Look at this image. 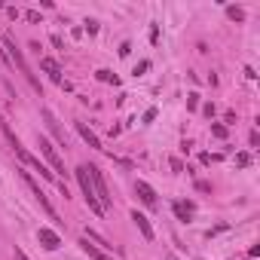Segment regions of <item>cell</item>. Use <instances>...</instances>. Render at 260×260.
Instances as JSON below:
<instances>
[{
    "instance_id": "6da1fadb",
    "label": "cell",
    "mask_w": 260,
    "mask_h": 260,
    "mask_svg": "<svg viewBox=\"0 0 260 260\" xmlns=\"http://www.w3.org/2000/svg\"><path fill=\"white\" fill-rule=\"evenodd\" d=\"M4 46H7V58H10V68H19V74H22V77H25V80H28V83H31L37 92H43L40 80L34 77V71H31V64L25 61V52L19 49V43H16V37H13V34H7V37H4Z\"/></svg>"
},
{
    "instance_id": "7a4b0ae2",
    "label": "cell",
    "mask_w": 260,
    "mask_h": 260,
    "mask_svg": "<svg viewBox=\"0 0 260 260\" xmlns=\"http://www.w3.org/2000/svg\"><path fill=\"white\" fill-rule=\"evenodd\" d=\"M77 181H80V190H83V196H86V202H89V208L95 211V214H104V208H101V202H98V196H95V187H92V178H89V166H80L77 172Z\"/></svg>"
},
{
    "instance_id": "3957f363",
    "label": "cell",
    "mask_w": 260,
    "mask_h": 260,
    "mask_svg": "<svg viewBox=\"0 0 260 260\" xmlns=\"http://www.w3.org/2000/svg\"><path fill=\"white\" fill-rule=\"evenodd\" d=\"M19 178H22V181H25V187H28V190H31V193H34V199H37V202H40V205H43V211H46V214H49V217H52V220H58V214H55V208H52V205H49V199H46V193H43V190H40V184H37V181H34V178H31V175H28V172H19Z\"/></svg>"
},
{
    "instance_id": "277c9868",
    "label": "cell",
    "mask_w": 260,
    "mask_h": 260,
    "mask_svg": "<svg viewBox=\"0 0 260 260\" xmlns=\"http://www.w3.org/2000/svg\"><path fill=\"white\" fill-rule=\"evenodd\" d=\"M89 178H92V187H95V196H98L101 208L107 211V208H110V193H107V184H104L101 169H98V166H89Z\"/></svg>"
},
{
    "instance_id": "5b68a950",
    "label": "cell",
    "mask_w": 260,
    "mask_h": 260,
    "mask_svg": "<svg viewBox=\"0 0 260 260\" xmlns=\"http://www.w3.org/2000/svg\"><path fill=\"white\" fill-rule=\"evenodd\" d=\"M40 153L46 156V162L52 166V172H58V175H68V172H64V159H61V156H58V150L49 144V138H40Z\"/></svg>"
},
{
    "instance_id": "8992f818",
    "label": "cell",
    "mask_w": 260,
    "mask_h": 260,
    "mask_svg": "<svg viewBox=\"0 0 260 260\" xmlns=\"http://www.w3.org/2000/svg\"><path fill=\"white\" fill-rule=\"evenodd\" d=\"M37 242H40L46 251H58V248H61V236H58L55 230H49V226H40V230H37Z\"/></svg>"
},
{
    "instance_id": "52a82bcc",
    "label": "cell",
    "mask_w": 260,
    "mask_h": 260,
    "mask_svg": "<svg viewBox=\"0 0 260 260\" xmlns=\"http://www.w3.org/2000/svg\"><path fill=\"white\" fill-rule=\"evenodd\" d=\"M16 153L22 156V162H25V166H34V169H37V172H40V175H43L46 181H55V175H52V172H49V169H46V166H43V162H40V159L34 156V153H28L25 147H22V150H16Z\"/></svg>"
},
{
    "instance_id": "ba28073f",
    "label": "cell",
    "mask_w": 260,
    "mask_h": 260,
    "mask_svg": "<svg viewBox=\"0 0 260 260\" xmlns=\"http://www.w3.org/2000/svg\"><path fill=\"white\" fill-rule=\"evenodd\" d=\"M40 68L46 71V77H49L52 83H61V64H58L55 58H49V55H43V58H40Z\"/></svg>"
},
{
    "instance_id": "9c48e42d",
    "label": "cell",
    "mask_w": 260,
    "mask_h": 260,
    "mask_svg": "<svg viewBox=\"0 0 260 260\" xmlns=\"http://www.w3.org/2000/svg\"><path fill=\"white\" fill-rule=\"evenodd\" d=\"M135 190H138V196H141V202H144V205H150V208L156 205V190H153L147 181H138V184H135Z\"/></svg>"
},
{
    "instance_id": "30bf717a",
    "label": "cell",
    "mask_w": 260,
    "mask_h": 260,
    "mask_svg": "<svg viewBox=\"0 0 260 260\" xmlns=\"http://www.w3.org/2000/svg\"><path fill=\"white\" fill-rule=\"evenodd\" d=\"M77 132H80V138H83L89 147H95V150H104V147H101V141H98V135L92 132V128H89L86 122H77Z\"/></svg>"
},
{
    "instance_id": "8fae6325",
    "label": "cell",
    "mask_w": 260,
    "mask_h": 260,
    "mask_svg": "<svg viewBox=\"0 0 260 260\" xmlns=\"http://www.w3.org/2000/svg\"><path fill=\"white\" fill-rule=\"evenodd\" d=\"M132 220H135V226L141 230V236H144V239L150 242V239H153V226H150V220H147V217H144L141 211H132Z\"/></svg>"
},
{
    "instance_id": "7c38bea8",
    "label": "cell",
    "mask_w": 260,
    "mask_h": 260,
    "mask_svg": "<svg viewBox=\"0 0 260 260\" xmlns=\"http://www.w3.org/2000/svg\"><path fill=\"white\" fill-rule=\"evenodd\" d=\"M80 248H83V254H89V257H92V260H110V257H107V254H104V251H101V248H95V245H92V242H89V239H86V236H83V239H80Z\"/></svg>"
},
{
    "instance_id": "4fadbf2b",
    "label": "cell",
    "mask_w": 260,
    "mask_h": 260,
    "mask_svg": "<svg viewBox=\"0 0 260 260\" xmlns=\"http://www.w3.org/2000/svg\"><path fill=\"white\" fill-rule=\"evenodd\" d=\"M172 208H175V214H178V220H184V223H187V220L193 217V211H196V205H193V202H175Z\"/></svg>"
},
{
    "instance_id": "5bb4252c",
    "label": "cell",
    "mask_w": 260,
    "mask_h": 260,
    "mask_svg": "<svg viewBox=\"0 0 260 260\" xmlns=\"http://www.w3.org/2000/svg\"><path fill=\"white\" fill-rule=\"evenodd\" d=\"M43 119H46V125H49V132H52L58 141H64V132L58 128V119H55V113H52V110H43Z\"/></svg>"
},
{
    "instance_id": "9a60e30c",
    "label": "cell",
    "mask_w": 260,
    "mask_h": 260,
    "mask_svg": "<svg viewBox=\"0 0 260 260\" xmlns=\"http://www.w3.org/2000/svg\"><path fill=\"white\" fill-rule=\"evenodd\" d=\"M98 80H101V83H113V86L119 83V77H116V74H110V71H98Z\"/></svg>"
},
{
    "instance_id": "2e32d148",
    "label": "cell",
    "mask_w": 260,
    "mask_h": 260,
    "mask_svg": "<svg viewBox=\"0 0 260 260\" xmlns=\"http://www.w3.org/2000/svg\"><path fill=\"white\" fill-rule=\"evenodd\" d=\"M226 16H230V19H236V22H242V19H245V13H242L239 7H226Z\"/></svg>"
},
{
    "instance_id": "e0dca14e",
    "label": "cell",
    "mask_w": 260,
    "mask_h": 260,
    "mask_svg": "<svg viewBox=\"0 0 260 260\" xmlns=\"http://www.w3.org/2000/svg\"><path fill=\"white\" fill-rule=\"evenodd\" d=\"M236 166H239V169H248V166H251V153H239V156H236Z\"/></svg>"
},
{
    "instance_id": "ac0fdd59",
    "label": "cell",
    "mask_w": 260,
    "mask_h": 260,
    "mask_svg": "<svg viewBox=\"0 0 260 260\" xmlns=\"http://www.w3.org/2000/svg\"><path fill=\"white\" fill-rule=\"evenodd\" d=\"M199 159H202L205 166H211V162H220V153H202Z\"/></svg>"
},
{
    "instance_id": "d6986e66",
    "label": "cell",
    "mask_w": 260,
    "mask_h": 260,
    "mask_svg": "<svg viewBox=\"0 0 260 260\" xmlns=\"http://www.w3.org/2000/svg\"><path fill=\"white\" fill-rule=\"evenodd\" d=\"M211 132H214L217 138H226V125H211Z\"/></svg>"
},
{
    "instance_id": "ffe728a7",
    "label": "cell",
    "mask_w": 260,
    "mask_h": 260,
    "mask_svg": "<svg viewBox=\"0 0 260 260\" xmlns=\"http://www.w3.org/2000/svg\"><path fill=\"white\" fill-rule=\"evenodd\" d=\"M196 190H199V193H208V190H211V184H208V181H196Z\"/></svg>"
},
{
    "instance_id": "44dd1931",
    "label": "cell",
    "mask_w": 260,
    "mask_h": 260,
    "mask_svg": "<svg viewBox=\"0 0 260 260\" xmlns=\"http://www.w3.org/2000/svg\"><path fill=\"white\" fill-rule=\"evenodd\" d=\"M25 19H28V22H40V13H34V10H28V13H25Z\"/></svg>"
},
{
    "instance_id": "7402d4cb",
    "label": "cell",
    "mask_w": 260,
    "mask_h": 260,
    "mask_svg": "<svg viewBox=\"0 0 260 260\" xmlns=\"http://www.w3.org/2000/svg\"><path fill=\"white\" fill-rule=\"evenodd\" d=\"M187 104H190V110H196V104H199V95H196V92H193V95H190V98H187Z\"/></svg>"
},
{
    "instance_id": "603a6c76",
    "label": "cell",
    "mask_w": 260,
    "mask_h": 260,
    "mask_svg": "<svg viewBox=\"0 0 260 260\" xmlns=\"http://www.w3.org/2000/svg\"><path fill=\"white\" fill-rule=\"evenodd\" d=\"M13 257H16V260H31V257H28V254H25L22 248H16V251H13Z\"/></svg>"
},
{
    "instance_id": "cb8c5ba5",
    "label": "cell",
    "mask_w": 260,
    "mask_h": 260,
    "mask_svg": "<svg viewBox=\"0 0 260 260\" xmlns=\"http://www.w3.org/2000/svg\"><path fill=\"white\" fill-rule=\"evenodd\" d=\"M248 141H251V147H257V144H260V135H257V132H251V135H248Z\"/></svg>"
}]
</instances>
